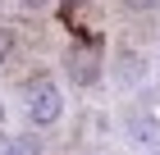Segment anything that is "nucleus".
I'll use <instances>...</instances> for the list:
<instances>
[{
  "instance_id": "obj_1",
  "label": "nucleus",
  "mask_w": 160,
  "mask_h": 155,
  "mask_svg": "<svg viewBox=\"0 0 160 155\" xmlns=\"http://www.w3.org/2000/svg\"><path fill=\"white\" fill-rule=\"evenodd\" d=\"M23 105H28V119L37 123V128H55L64 114V91L55 87L50 73H37V78H28L23 87Z\"/></svg>"
},
{
  "instance_id": "obj_2",
  "label": "nucleus",
  "mask_w": 160,
  "mask_h": 155,
  "mask_svg": "<svg viewBox=\"0 0 160 155\" xmlns=\"http://www.w3.org/2000/svg\"><path fill=\"white\" fill-rule=\"evenodd\" d=\"M69 78H73V87H96L101 82V55L92 46H78L69 55Z\"/></svg>"
},
{
  "instance_id": "obj_3",
  "label": "nucleus",
  "mask_w": 160,
  "mask_h": 155,
  "mask_svg": "<svg viewBox=\"0 0 160 155\" xmlns=\"http://www.w3.org/2000/svg\"><path fill=\"white\" fill-rule=\"evenodd\" d=\"M128 137H133L137 146H160V114H151V109H128Z\"/></svg>"
},
{
  "instance_id": "obj_4",
  "label": "nucleus",
  "mask_w": 160,
  "mask_h": 155,
  "mask_svg": "<svg viewBox=\"0 0 160 155\" xmlns=\"http://www.w3.org/2000/svg\"><path fill=\"white\" fill-rule=\"evenodd\" d=\"M114 78H119V87H137L142 78H147V60H142L137 50H119V60H114Z\"/></svg>"
},
{
  "instance_id": "obj_5",
  "label": "nucleus",
  "mask_w": 160,
  "mask_h": 155,
  "mask_svg": "<svg viewBox=\"0 0 160 155\" xmlns=\"http://www.w3.org/2000/svg\"><path fill=\"white\" fill-rule=\"evenodd\" d=\"M5 155H41V142L32 132H23V137H14V142L5 146Z\"/></svg>"
},
{
  "instance_id": "obj_6",
  "label": "nucleus",
  "mask_w": 160,
  "mask_h": 155,
  "mask_svg": "<svg viewBox=\"0 0 160 155\" xmlns=\"http://www.w3.org/2000/svg\"><path fill=\"white\" fill-rule=\"evenodd\" d=\"M9 55H14V32H9V27H0V64L9 60Z\"/></svg>"
},
{
  "instance_id": "obj_7",
  "label": "nucleus",
  "mask_w": 160,
  "mask_h": 155,
  "mask_svg": "<svg viewBox=\"0 0 160 155\" xmlns=\"http://www.w3.org/2000/svg\"><path fill=\"white\" fill-rule=\"evenodd\" d=\"M123 5H128V9H137V14H151L160 0H123Z\"/></svg>"
},
{
  "instance_id": "obj_8",
  "label": "nucleus",
  "mask_w": 160,
  "mask_h": 155,
  "mask_svg": "<svg viewBox=\"0 0 160 155\" xmlns=\"http://www.w3.org/2000/svg\"><path fill=\"white\" fill-rule=\"evenodd\" d=\"M18 5H23V9H46L50 0H18Z\"/></svg>"
},
{
  "instance_id": "obj_9",
  "label": "nucleus",
  "mask_w": 160,
  "mask_h": 155,
  "mask_svg": "<svg viewBox=\"0 0 160 155\" xmlns=\"http://www.w3.org/2000/svg\"><path fill=\"white\" fill-rule=\"evenodd\" d=\"M0 128H5V105H0Z\"/></svg>"
},
{
  "instance_id": "obj_10",
  "label": "nucleus",
  "mask_w": 160,
  "mask_h": 155,
  "mask_svg": "<svg viewBox=\"0 0 160 155\" xmlns=\"http://www.w3.org/2000/svg\"><path fill=\"white\" fill-rule=\"evenodd\" d=\"M151 155H160V151H151Z\"/></svg>"
}]
</instances>
